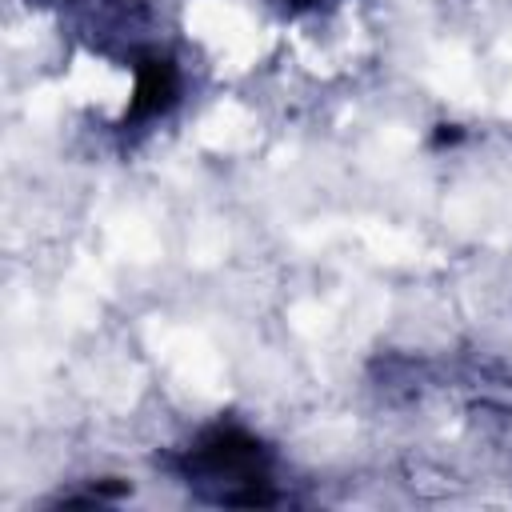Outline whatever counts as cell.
Segmentation results:
<instances>
[{
	"mask_svg": "<svg viewBox=\"0 0 512 512\" xmlns=\"http://www.w3.org/2000/svg\"><path fill=\"white\" fill-rule=\"evenodd\" d=\"M172 92H176V72H172V64L160 60V56H148V60L140 64V84H136V104H132V112H136V116H152V112H160V108L172 100Z\"/></svg>",
	"mask_w": 512,
	"mask_h": 512,
	"instance_id": "obj_1",
	"label": "cell"
}]
</instances>
